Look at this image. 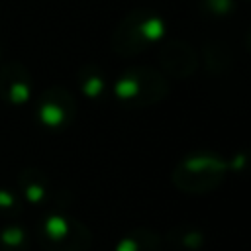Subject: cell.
<instances>
[{"instance_id": "2", "label": "cell", "mask_w": 251, "mask_h": 251, "mask_svg": "<svg viewBox=\"0 0 251 251\" xmlns=\"http://www.w3.org/2000/svg\"><path fill=\"white\" fill-rule=\"evenodd\" d=\"M226 163L214 153H194L184 157L173 171V182L186 192H206L216 188L226 176Z\"/></svg>"}, {"instance_id": "4", "label": "cell", "mask_w": 251, "mask_h": 251, "mask_svg": "<svg viewBox=\"0 0 251 251\" xmlns=\"http://www.w3.org/2000/svg\"><path fill=\"white\" fill-rule=\"evenodd\" d=\"M39 122L49 129H63L75 118V98L61 88L45 92L37 106Z\"/></svg>"}, {"instance_id": "5", "label": "cell", "mask_w": 251, "mask_h": 251, "mask_svg": "<svg viewBox=\"0 0 251 251\" xmlns=\"http://www.w3.org/2000/svg\"><path fill=\"white\" fill-rule=\"evenodd\" d=\"M29 78L27 75H24L20 69H12V71H4L0 76V92L2 96L12 102V104H22L29 98Z\"/></svg>"}, {"instance_id": "10", "label": "cell", "mask_w": 251, "mask_h": 251, "mask_svg": "<svg viewBox=\"0 0 251 251\" xmlns=\"http://www.w3.org/2000/svg\"><path fill=\"white\" fill-rule=\"evenodd\" d=\"M0 208L2 210H16L18 208V194L14 190H8V188H2L0 190Z\"/></svg>"}, {"instance_id": "9", "label": "cell", "mask_w": 251, "mask_h": 251, "mask_svg": "<svg viewBox=\"0 0 251 251\" xmlns=\"http://www.w3.org/2000/svg\"><path fill=\"white\" fill-rule=\"evenodd\" d=\"M171 241H175V243H180V241H182V245H180L182 249L196 251V249L204 243V235H202L200 231H194V229L188 227V226H182L180 231H178V229L171 231Z\"/></svg>"}, {"instance_id": "7", "label": "cell", "mask_w": 251, "mask_h": 251, "mask_svg": "<svg viewBox=\"0 0 251 251\" xmlns=\"http://www.w3.org/2000/svg\"><path fill=\"white\" fill-rule=\"evenodd\" d=\"M18 184L25 200L33 204H43L49 196V180L39 171H24L18 178Z\"/></svg>"}, {"instance_id": "6", "label": "cell", "mask_w": 251, "mask_h": 251, "mask_svg": "<svg viewBox=\"0 0 251 251\" xmlns=\"http://www.w3.org/2000/svg\"><path fill=\"white\" fill-rule=\"evenodd\" d=\"M116 251H163V243L155 231L141 227L126 233L120 239Z\"/></svg>"}, {"instance_id": "1", "label": "cell", "mask_w": 251, "mask_h": 251, "mask_svg": "<svg viewBox=\"0 0 251 251\" xmlns=\"http://www.w3.org/2000/svg\"><path fill=\"white\" fill-rule=\"evenodd\" d=\"M35 239L47 251H86L90 247V231L78 220L63 214H49L39 220Z\"/></svg>"}, {"instance_id": "8", "label": "cell", "mask_w": 251, "mask_h": 251, "mask_svg": "<svg viewBox=\"0 0 251 251\" xmlns=\"http://www.w3.org/2000/svg\"><path fill=\"white\" fill-rule=\"evenodd\" d=\"M29 239L20 226H8L0 231V251H27Z\"/></svg>"}, {"instance_id": "3", "label": "cell", "mask_w": 251, "mask_h": 251, "mask_svg": "<svg viewBox=\"0 0 251 251\" xmlns=\"http://www.w3.org/2000/svg\"><path fill=\"white\" fill-rule=\"evenodd\" d=\"M116 94L126 104L149 106V104L159 102L167 94V84L161 80L159 75L141 71L137 75L124 76L116 86Z\"/></svg>"}]
</instances>
